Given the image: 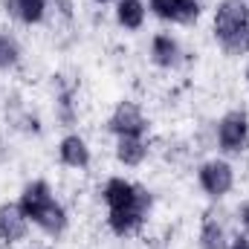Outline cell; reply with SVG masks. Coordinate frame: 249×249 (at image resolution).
Masks as SVG:
<instances>
[{
	"label": "cell",
	"mask_w": 249,
	"mask_h": 249,
	"mask_svg": "<svg viewBox=\"0 0 249 249\" xmlns=\"http://www.w3.org/2000/svg\"><path fill=\"white\" fill-rule=\"evenodd\" d=\"M102 200L107 203V226L113 235H133L148 212H151V191L139 183H130L124 177H110L102 188Z\"/></svg>",
	"instance_id": "1"
},
{
	"label": "cell",
	"mask_w": 249,
	"mask_h": 249,
	"mask_svg": "<svg viewBox=\"0 0 249 249\" xmlns=\"http://www.w3.org/2000/svg\"><path fill=\"white\" fill-rule=\"evenodd\" d=\"M18 203H20L23 214L29 217V223H35L44 235H50V238L64 235V229H67V209L53 197V188H50L47 180H35V183L23 186Z\"/></svg>",
	"instance_id": "2"
},
{
	"label": "cell",
	"mask_w": 249,
	"mask_h": 249,
	"mask_svg": "<svg viewBox=\"0 0 249 249\" xmlns=\"http://www.w3.org/2000/svg\"><path fill=\"white\" fill-rule=\"evenodd\" d=\"M214 41L229 55L249 53V0H220L214 9Z\"/></svg>",
	"instance_id": "3"
},
{
	"label": "cell",
	"mask_w": 249,
	"mask_h": 249,
	"mask_svg": "<svg viewBox=\"0 0 249 249\" xmlns=\"http://www.w3.org/2000/svg\"><path fill=\"white\" fill-rule=\"evenodd\" d=\"M217 145L223 154H241L249 145V116L244 110H232L217 122Z\"/></svg>",
	"instance_id": "4"
},
{
	"label": "cell",
	"mask_w": 249,
	"mask_h": 249,
	"mask_svg": "<svg viewBox=\"0 0 249 249\" xmlns=\"http://www.w3.org/2000/svg\"><path fill=\"white\" fill-rule=\"evenodd\" d=\"M197 180H200V188L212 200H220V197H226L232 191V186H235V168L226 160H209V162L200 165Z\"/></svg>",
	"instance_id": "5"
},
{
	"label": "cell",
	"mask_w": 249,
	"mask_h": 249,
	"mask_svg": "<svg viewBox=\"0 0 249 249\" xmlns=\"http://www.w3.org/2000/svg\"><path fill=\"white\" fill-rule=\"evenodd\" d=\"M148 119H145V113H142V107L139 105H133V102H119L116 105V110L110 113V119H107V130L116 136V139H122V136H145L148 133Z\"/></svg>",
	"instance_id": "6"
},
{
	"label": "cell",
	"mask_w": 249,
	"mask_h": 249,
	"mask_svg": "<svg viewBox=\"0 0 249 249\" xmlns=\"http://www.w3.org/2000/svg\"><path fill=\"white\" fill-rule=\"evenodd\" d=\"M148 9L160 20H171L183 26L200 20V0H148Z\"/></svg>",
	"instance_id": "7"
},
{
	"label": "cell",
	"mask_w": 249,
	"mask_h": 249,
	"mask_svg": "<svg viewBox=\"0 0 249 249\" xmlns=\"http://www.w3.org/2000/svg\"><path fill=\"white\" fill-rule=\"evenodd\" d=\"M29 232V217L23 214L20 203H3L0 206V241L3 244H20Z\"/></svg>",
	"instance_id": "8"
},
{
	"label": "cell",
	"mask_w": 249,
	"mask_h": 249,
	"mask_svg": "<svg viewBox=\"0 0 249 249\" xmlns=\"http://www.w3.org/2000/svg\"><path fill=\"white\" fill-rule=\"evenodd\" d=\"M58 157H61L64 165H70V168H87L90 165V148H87V142L78 133L64 136L61 145H58Z\"/></svg>",
	"instance_id": "9"
},
{
	"label": "cell",
	"mask_w": 249,
	"mask_h": 249,
	"mask_svg": "<svg viewBox=\"0 0 249 249\" xmlns=\"http://www.w3.org/2000/svg\"><path fill=\"white\" fill-rule=\"evenodd\" d=\"M180 44L168 35V32H160L151 38V61L157 67H177L180 64Z\"/></svg>",
	"instance_id": "10"
},
{
	"label": "cell",
	"mask_w": 249,
	"mask_h": 249,
	"mask_svg": "<svg viewBox=\"0 0 249 249\" xmlns=\"http://www.w3.org/2000/svg\"><path fill=\"white\" fill-rule=\"evenodd\" d=\"M6 12L20 23H41L47 15V0H6Z\"/></svg>",
	"instance_id": "11"
},
{
	"label": "cell",
	"mask_w": 249,
	"mask_h": 249,
	"mask_svg": "<svg viewBox=\"0 0 249 249\" xmlns=\"http://www.w3.org/2000/svg\"><path fill=\"white\" fill-rule=\"evenodd\" d=\"M148 157V142H145V136H122V139H116V160L122 162V165H139L142 160Z\"/></svg>",
	"instance_id": "12"
},
{
	"label": "cell",
	"mask_w": 249,
	"mask_h": 249,
	"mask_svg": "<svg viewBox=\"0 0 249 249\" xmlns=\"http://www.w3.org/2000/svg\"><path fill=\"white\" fill-rule=\"evenodd\" d=\"M116 20H119V26L130 29V32L142 29V23H145V3L142 0H119L116 3Z\"/></svg>",
	"instance_id": "13"
},
{
	"label": "cell",
	"mask_w": 249,
	"mask_h": 249,
	"mask_svg": "<svg viewBox=\"0 0 249 249\" xmlns=\"http://www.w3.org/2000/svg\"><path fill=\"white\" fill-rule=\"evenodd\" d=\"M200 249H229L226 232H223V226H220L214 217H206V220H203V229H200Z\"/></svg>",
	"instance_id": "14"
},
{
	"label": "cell",
	"mask_w": 249,
	"mask_h": 249,
	"mask_svg": "<svg viewBox=\"0 0 249 249\" xmlns=\"http://www.w3.org/2000/svg\"><path fill=\"white\" fill-rule=\"evenodd\" d=\"M18 61H20V47H18V41H15L12 35H0V67L9 70V67H15Z\"/></svg>",
	"instance_id": "15"
},
{
	"label": "cell",
	"mask_w": 249,
	"mask_h": 249,
	"mask_svg": "<svg viewBox=\"0 0 249 249\" xmlns=\"http://www.w3.org/2000/svg\"><path fill=\"white\" fill-rule=\"evenodd\" d=\"M229 249H249V238H247V235H238V238H232Z\"/></svg>",
	"instance_id": "16"
},
{
	"label": "cell",
	"mask_w": 249,
	"mask_h": 249,
	"mask_svg": "<svg viewBox=\"0 0 249 249\" xmlns=\"http://www.w3.org/2000/svg\"><path fill=\"white\" fill-rule=\"evenodd\" d=\"M241 220H244V226L249 229V203L244 206V209H241Z\"/></svg>",
	"instance_id": "17"
},
{
	"label": "cell",
	"mask_w": 249,
	"mask_h": 249,
	"mask_svg": "<svg viewBox=\"0 0 249 249\" xmlns=\"http://www.w3.org/2000/svg\"><path fill=\"white\" fill-rule=\"evenodd\" d=\"M96 3H110V0H96Z\"/></svg>",
	"instance_id": "18"
},
{
	"label": "cell",
	"mask_w": 249,
	"mask_h": 249,
	"mask_svg": "<svg viewBox=\"0 0 249 249\" xmlns=\"http://www.w3.org/2000/svg\"><path fill=\"white\" fill-rule=\"evenodd\" d=\"M35 249H50V247H35Z\"/></svg>",
	"instance_id": "19"
},
{
	"label": "cell",
	"mask_w": 249,
	"mask_h": 249,
	"mask_svg": "<svg viewBox=\"0 0 249 249\" xmlns=\"http://www.w3.org/2000/svg\"><path fill=\"white\" fill-rule=\"evenodd\" d=\"M247 81H249V67H247Z\"/></svg>",
	"instance_id": "20"
}]
</instances>
